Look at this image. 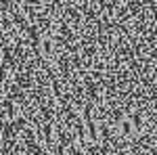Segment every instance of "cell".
Wrapping results in <instances>:
<instances>
[{
    "instance_id": "obj_1",
    "label": "cell",
    "mask_w": 157,
    "mask_h": 155,
    "mask_svg": "<svg viewBox=\"0 0 157 155\" xmlns=\"http://www.w3.org/2000/svg\"><path fill=\"white\" fill-rule=\"evenodd\" d=\"M0 155H157V0H0Z\"/></svg>"
}]
</instances>
